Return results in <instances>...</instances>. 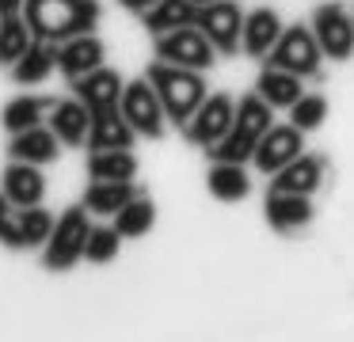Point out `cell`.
Here are the masks:
<instances>
[{
  "mask_svg": "<svg viewBox=\"0 0 354 342\" xmlns=\"http://www.w3.org/2000/svg\"><path fill=\"white\" fill-rule=\"evenodd\" d=\"M19 15H24L31 38L62 46L77 35H88L100 23L103 8L100 0H24Z\"/></svg>",
  "mask_w": 354,
  "mask_h": 342,
  "instance_id": "6da1fadb",
  "label": "cell"
},
{
  "mask_svg": "<svg viewBox=\"0 0 354 342\" xmlns=\"http://www.w3.org/2000/svg\"><path fill=\"white\" fill-rule=\"evenodd\" d=\"M145 80L153 84L156 99H160L164 118L176 122V126H187V122H191V114L198 111V103L209 95L202 73L168 65V61H153V65H149V73H145Z\"/></svg>",
  "mask_w": 354,
  "mask_h": 342,
  "instance_id": "7a4b0ae2",
  "label": "cell"
},
{
  "mask_svg": "<svg viewBox=\"0 0 354 342\" xmlns=\"http://www.w3.org/2000/svg\"><path fill=\"white\" fill-rule=\"evenodd\" d=\"M270 126H274V122H270V106L263 103L255 91L240 95L236 114H232V129L214 144V149H206L209 160H214V164H244V160H252L259 137L267 133Z\"/></svg>",
  "mask_w": 354,
  "mask_h": 342,
  "instance_id": "3957f363",
  "label": "cell"
},
{
  "mask_svg": "<svg viewBox=\"0 0 354 342\" xmlns=\"http://www.w3.org/2000/svg\"><path fill=\"white\" fill-rule=\"evenodd\" d=\"M267 65L270 68H282V73H293V76H320V65H324V53L316 46L313 30L293 23V27H282L278 42L270 46L267 53Z\"/></svg>",
  "mask_w": 354,
  "mask_h": 342,
  "instance_id": "277c9868",
  "label": "cell"
},
{
  "mask_svg": "<svg viewBox=\"0 0 354 342\" xmlns=\"http://www.w3.org/2000/svg\"><path fill=\"white\" fill-rule=\"evenodd\" d=\"M88 232H92L88 213L84 209H65L62 217L54 220V232H50V240H46V255H42L46 270L62 274V270H69V266H77L80 258H84Z\"/></svg>",
  "mask_w": 354,
  "mask_h": 342,
  "instance_id": "5b68a950",
  "label": "cell"
},
{
  "mask_svg": "<svg viewBox=\"0 0 354 342\" xmlns=\"http://www.w3.org/2000/svg\"><path fill=\"white\" fill-rule=\"evenodd\" d=\"M156 61H168V65H179V68H194V73H206L209 65L217 61V50L206 42L198 27H176L168 35H156Z\"/></svg>",
  "mask_w": 354,
  "mask_h": 342,
  "instance_id": "8992f818",
  "label": "cell"
},
{
  "mask_svg": "<svg viewBox=\"0 0 354 342\" xmlns=\"http://www.w3.org/2000/svg\"><path fill=\"white\" fill-rule=\"evenodd\" d=\"M194 27L206 35V42L214 46L217 53L232 57L240 50V30H244V12H240L236 0H214V4L198 8L194 15Z\"/></svg>",
  "mask_w": 354,
  "mask_h": 342,
  "instance_id": "52a82bcc",
  "label": "cell"
},
{
  "mask_svg": "<svg viewBox=\"0 0 354 342\" xmlns=\"http://www.w3.org/2000/svg\"><path fill=\"white\" fill-rule=\"evenodd\" d=\"M313 38H316V46H320V53L324 57H331V61H346L354 53V19H351V12H346L343 4H320L313 12Z\"/></svg>",
  "mask_w": 354,
  "mask_h": 342,
  "instance_id": "ba28073f",
  "label": "cell"
},
{
  "mask_svg": "<svg viewBox=\"0 0 354 342\" xmlns=\"http://www.w3.org/2000/svg\"><path fill=\"white\" fill-rule=\"evenodd\" d=\"M118 111H122V118L130 122L133 133L153 137V141H156V137H164V122H168V118H164V106H160V99H156L153 84H149L145 76L122 88Z\"/></svg>",
  "mask_w": 354,
  "mask_h": 342,
  "instance_id": "9c48e42d",
  "label": "cell"
},
{
  "mask_svg": "<svg viewBox=\"0 0 354 342\" xmlns=\"http://www.w3.org/2000/svg\"><path fill=\"white\" fill-rule=\"evenodd\" d=\"M232 114H236V103H232V95H225V91H217V95H206V99L198 103V111L191 114V122L183 126L187 141L202 144V149H214V144L232 129Z\"/></svg>",
  "mask_w": 354,
  "mask_h": 342,
  "instance_id": "30bf717a",
  "label": "cell"
},
{
  "mask_svg": "<svg viewBox=\"0 0 354 342\" xmlns=\"http://www.w3.org/2000/svg\"><path fill=\"white\" fill-rule=\"evenodd\" d=\"M301 149H305V141H301L297 126H270L267 133L259 137L252 160H255V167H259L263 175H274L278 167H286L290 160H297Z\"/></svg>",
  "mask_w": 354,
  "mask_h": 342,
  "instance_id": "8fae6325",
  "label": "cell"
},
{
  "mask_svg": "<svg viewBox=\"0 0 354 342\" xmlns=\"http://www.w3.org/2000/svg\"><path fill=\"white\" fill-rule=\"evenodd\" d=\"M122 88H126L122 76H118L115 68H107V65H100V68H92L88 76L73 80V91H77V99L88 106V114L115 111L118 99H122Z\"/></svg>",
  "mask_w": 354,
  "mask_h": 342,
  "instance_id": "7c38bea8",
  "label": "cell"
},
{
  "mask_svg": "<svg viewBox=\"0 0 354 342\" xmlns=\"http://www.w3.org/2000/svg\"><path fill=\"white\" fill-rule=\"evenodd\" d=\"M324 167H328V160L324 156H305L301 152L297 160H290L286 167H278L274 179H270V190L274 194H316L324 182Z\"/></svg>",
  "mask_w": 354,
  "mask_h": 342,
  "instance_id": "4fadbf2b",
  "label": "cell"
},
{
  "mask_svg": "<svg viewBox=\"0 0 354 342\" xmlns=\"http://www.w3.org/2000/svg\"><path fill=\"white\" fill-rule=\"evenodd\" d=\"M103 57H107V46H103V38H95L92 30L57 46V68H62L69 80H80V76H88L92 68H100Z\"/></svg>",
  "mask_w": 354,
  "mask_h": 342,
  "instance_id": "5bb4252c",
  "label": "cell"
},
{
  "mask_svg": "<svg viewBox=\"0 0 354 342\" xmlns=\"http://www.w3.org/2000/svg\"><path fill=\"white\" fill-rule=\"evenodd\" d=\"M282 35V19H278L274 8H255L244 15V30H240V50L252 53V57H267L270 46Z\"/></svg>",
  "mask_w": 354,
  "mask_h": 342,
  "instance_id": "9a60e30c",
  "label": "cell"
},
{
  "mask_svg": "<svg viewBox=\"0 0 354 342\" xmlns=\"http://www.w3.org/2000/svg\"><path fill=\"white\" fill-rule=\"evenodd\" d=\"M133 129L130 122L122 118V111H95L92 126H88V149L92 152H107V149H130L133 144Z\"/></svg>",
  "mask_w": 354,
  "mask_h": 342,
  "instance_id": "2e32d148",
  "label": "cell"
},
{
  "mask_svg": "<svg viewBox=\"0 0 354 342\" xmlns=\"http://www.w3.org/2000/svg\"><path fill=\"white\" fill-rule=\"evenodd\" d=\"M88 126H92V114L80 99H62V103L50 106V133L62 144H84Z\"/></svg>",
  "mask_w": 354,
  "mask_h": 342,
  "instance_id": "e0dca14e",
  "label": "cell"
},
{
  "mask_svg": "<svg viewBox=\"0 0 354 342\" xmlns=\"http://www.w3.org/2000/svg\"><path fill=\"white\" fill-rule=\"evenodd\" d=\"M42 194H46V179L35 164H12L4 171V198H8L16 209H27V205H39Z\"/></svg>",
  "mask_w": 354,
  "mask_h": 342,
  "instance_id": "ac0fdd59",
  "label": "cell"
},
{
  "mask_svg": "<svg viewBox=\"0 0 354 342\" xmlns=\"http://www.w3.org/2000/svg\"><path fill=\"white\" fill-rule=\"evenodd\" d=\"M313 220V202L305 194H267V225L274 232H297Z\"/></svg>",
  "mask_w": 354,
  "mask_h": 342,
  "instance_id": "d6986e66",
  "label": "cell"
},
{
  "mask_svg": "<svg viewBox=\"0 0 354 342\" xmlns=\"http://www.w3.org/2000/svg\"><path fill=\"white\" fill-rule=\"evenodd\" d=\"M255 95L263 99V103L270 106V111H290L293 103H297L305 91H301V76H293V73H282V68H263L259 73V84H255Z\"/></svg>",
  "mask_w": 354,
  "mask_h": 342,
  "instance_id": "ffe728a7",
  "label": "cell"
},
{
  "mask_svg": "<svg viewBox=\"0 0 354 342\" xmlns=\"http://www.w3.org/2000/svg\"><path fill=\"white\" fill-rule=\"evenodd\" d=\"M12 160H19V164H50V160H57V137L50 133L46 126H31L24 129V133H12V144H8Z\"/></svg>",
  "mask_w": 354,
  "mask_h": 342,
  "instance_id": "44dd1931",
  "label": "cell"
},
{
  "mask_svg": "<svg viewBox=\"0 0 354 342\" xmlns=\"http://www.w3.org/2000/svg\"><path fill=\"white\" fill-rule=\"evenodd\" d=\"M54 68H57V46L54 42H39V38H35V42L27 46L24 57L12 65V80L24 84V88H27V84H42Z\"/></svg>",
  "mask_w": 354,
  "mask_h": 342,
  "instance_id": "7402d4cb",
  "label": "cell"
},
{
  "mask_svg": "<svg viewBox=\"0 0 354 342\" xmlns=\"http://www.w3.org/2000/svg\"><path fill=\"white\" fill-rule=\"evenodd\" d=\"M88 175L95 182H133L138 175V156L130 149H107L88 156Z\"/></svg>",
  "mask_w": 354,
  "mask_h": 342,
  "instance_id": "603a6c76",
  "label": "cell"
},
{
  "mask_svg": "<svg viewBox=\"0 0 354 342\" xmlns=\"http://www.w3.org/2000/svg\"><path fill=\"white\" fill-rule=\"evenodd\" d=\"M194 15H198V8H194L191 0H156L141 19H145V30L156 38V35L176 30V27H191Z\"/></svg>",
  "mask_w": 354,
  "mask_h": 342,
  "instance_id": "cb8c5ba5",
  "label": "cell"
},
{
  "mask_svg": "<svg viewBox=\"0 0 354 342\" xmlns=\"http://www.w3.org/2000/svg\"><path fill=\"white\" fill-rule=\"evenodd\" d=\"M206 187L217 202H240L252 190V179H248L244 164H214L206 175Z\"/></svg>",
  "mask_w": 354,
  "mask_h": 342,
  "instance_id": "d4e9b609",
  "label": "cell"
},
{
  "mask_svg": "<svg viewBox=\"0 0 354 342\" xmlns=\"http://www.w3.org/2000/svg\"><path fill=\"white\" fill-rule=\"evenodd\" d=\"M54 103L57 99H50V95H16L4 106V129H8V133H24V129H31V126H42V114Z\"/></svg>",
  "mask_w": 354,
  "mask_h": 342,
  "instance_id": "484cf974",
  "label": "cell"
},
{
  "mask_svg": "<svg viewBox=\"0 0 354 342\" xmlns=\"http://www.w3.org/2000/svg\"><path fill=\"white\" fill-rule=\"evenodd\" d=\"M130 198H138L133 182H95L84 190V209L88 213H118Z\"/></svg>",
  "mask_w": 354,
  "mask_h": 342,
  "instance_id": "4316f807",
  "label": "cell"
},
{
  "mask_svg": "<svg viewBox=\"0 0 354 342\" xmlns=\"http://www.w3.org/2000/svg\"><path fill=\"white\" fill-rule=\"evenodd\" d=\"M31 30H27L24 15H0V65H16L31 46Z\"/></svg>",
  "mask_w": 354,
  "mask_h": 342,
  "instance_id": "83f0119b",
  "label": "cell"
},
{
  "mask_svg": "<svg viewBox=\"0 0 354 342\" xmlns=\"http://www.w3.org/2000/svg\"><path fill=\"white\" fill-rule=\"evenodd\" d=\"M153 220H156V205L138 194L115 213V232L118 236H145L149 228H153Z\"/></svg>",
  "mask_w": 354,
  "mask_h": 342,
  "instance_id": "f1b7e54d",
  "label": "cell"
},
{
  "mask_svg": "<svg viewBox=\"0 0 354 342\" xmlns=\"http://www.w3.org/2000/svg\"><path fill=\"white\" fill-rule=\"evenodd\" d=\"M16 228H19V236H24V247H39V243H46L50 232H54V217H50L46 209H39V205H27V209H19Z\"/></svg>",
  "mask_w": 354,
  "mask_h": 342,
  "instance_id": "f546056e",
  "label": "cell"
},
{
  "mask_svg": "<svg viewBox=\"0 0 354 342\" xmlns=\"http://www.w3.org/2000/svg\"><path fill=\"white\" fill-rule=\"evenodd\" d=\"M324 118H328V99H324V95H301L297 103L290 106V126H297L301 133L320 129Z\"/></svg>",
  "mask_w": 354,
  "mask_h": 342,
  "instance_id": "4dcf8cb0",
  "label": "cell"
},
{
  "mask_svg": "<svg viewBox=\"0 0 354 342\" xmlns=\"http://www.w3.org/2000/svg\"><path fill=\"white\" fill-rule=\"evenodd\" d=\"M118 255V232L115 228H92L84 243V258L88 263H111Z\"/></svg>",
  "mask_w": 354,
  "mask_h": 342,
  "instance_id": "1f68e13d",
  "label": "cell"
},
{
  "mask_svg": "<svg viewBox=\"0 0 354 342\" xmlns=\"http://www.w3.org/2000/svg\"><path fill=\"white\" fill-rule=\"evenodd\" d=\"M118 4H122V8H126V12H133V15H145V12H149V8H153V4H156V0H118Z\"/></svg>",
  "mask_w": 354,
  "mask_h": 342,
  "instance_id": "d6a6232c",
  "label": "cell"
},
{
  "mask_svg": "<svg viewBox=\"0 0 354 342\" xmlns=\"http://www.w3.org/2000/svg\"><path fill=\"white\" fill-rule=\"evenodd\" d=\"M12 220V202L4 198V190H0V240H4V228H8Z\"/></svg>",
  "mask_w": 354,
  "mask_h": 342,
  "instance_id": "836d02e7",
  "label": "cell"
},
{
  "mask_svg": "<svg viewBox=\"0 0 354 342\" xmlns=\"http://www.w3.org/2000/svg\"><path fill=\"white\" fill-rule=\"evenodd\" d=\"M24 12V0H0V15H19Z\"/></svg>",
  "mask_w": 354,
  "mask_h": 342,
  "instance_id": "e575fe53",
  "label": "cell"
},
{
  "mask_svg": "<svg viewBox=\"0 0 354 342\" xmlns=\"http://www.w3.org/2000/svg\"><path fill=\"white\" fill-rule=\"evenodd\" d=\"M194 8H206V4H214V0H191Z\"/></svg>",
  "mask_w": 354,
  "mask_h": 342,
  "instance_id": "d590c367",
  "label": "cell"
},
{
  "mask_svg": "<svg viewBox=\"0 0 354 342\" xmlns=\"http://www.w3.org/2000/svg\"><path fill=\"white\" fill-rule=\"evenodd\" d=\"M351 19H354V15H351Z\"/></svg>",
  "mask_w": 354,
  "mask_h": 342,
  "instance_id": "8d00e7d4",
  "label": "cell"
}]
</instances>
